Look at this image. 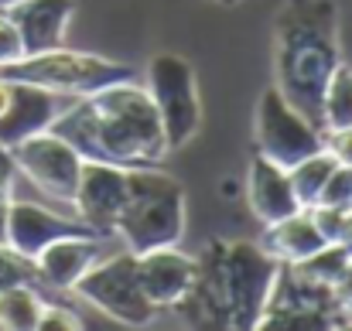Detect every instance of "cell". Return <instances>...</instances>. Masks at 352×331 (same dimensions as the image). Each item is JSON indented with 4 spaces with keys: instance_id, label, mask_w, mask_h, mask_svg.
I'll list each match as a JSON object with an SVG mask.
<instances>
[{
    "instance_id": "6",
    "label": "cell",
    "mask_w": 352,
    "mask_h": 331,
    "mask_svg": "<svg viewBox=\"0 0 352 331\" xmlns=\"http://www.w3.org/2000/svg\"><path fill=\"white\" fill-rule=\"evenodd\" d=\"M0 76L10 82H31V86L79 100V96H89L103 86L130 79V65L62 45V48H52L41 55H24L10 65H0Z\"/></svg>"
},
{
    "instance_id": "29",
    "label": "cell",
    "mask_w": 352,
    "mask_h": 331,
    "mask_svg": "<svg viewBox=\"0 0 352 331\" xmlns=\"http://www.w3.org/2000/svg\"><path fill=\"white\" fill-rule=\"evenodd\" d=\"M336 290H339V297L352 308V256H349V263H346V270H342V277H339V284H336Z\"/></svg>"
},
{
    "instance_id": "26",
    "label": "cell",
    "mask_w": 352,
    "mask_h": 331,
    "mask_svg": "<svg viewBox=\"0 0 352 331\" xmlns=\"http://www.w3.org/2000/svg\"><path fill=\"white\" fill-rule=\"evenodd\" d=\"M17 58H24L21 31H17V24L0 10V65H10V62H17Z\"/></svg>"
},
{
    "instance_id": "12",
    "label": "cell",
    "mask_w": 352,
    "mask_h": 331,
    "mask_svg": "<svg viewBox=\"0 0 352 331\" xmlns=\"http://www.w3.org/2000/svg\"><path fill=\"white\" fill-rule=\"evenodd\" d=\"M126 202V168L103 164V161H82L79 188L72 198L76 216L100 236H113L120 209Z\"/></svg>"
},
{
    "instance_id": "30",
    "label": "cell",
    "mask_w": 352,
    "mask_h": 331,
    "mask_svg": "<svg viewBox=\"0 0 352 331\" xmlns=\"http://www.w3.org/2000/svg\"><path fill=\"white\" fill-rule=\"evenodd\" d=\"M7 100H10V82L0 76V113L7 110Z\"/></svg>"
},
{
    "instance_id": "20",
    "label": "cell",
    "mask_w": 352,
    "mask_h": 331,
    "mask_svg": "<svg viewBox=\"0 0 352 331\" xmlns=\"http://www.w3.org/2000/svg\"><path fill=\"white\" fill-rule=\"evenodd\" d=\"M352 126V65L339 62L322 93V133Z\"/></svg>"
},
{
    "instance_id": "17",
    "label": "cell",
    "mask_w": 352,
    "mask_h": 331,
    "mask_svg": "<svg viewBox=\"0 0 352 331\" xmlns=\"http://www.w3.org/2000/svg\"><path fill=\"white\" fill-rule=\"evenodd\" d=\"M246 195H250V209L253 216L263 222H277L291 212L301 209L294 188H291V178H287V168L253 154L250 161V174H246Z\"/></svg>"
},
{
    "instance_id": "11",
    "label": "cell",
    "mask_w": 352,
    "mask_h": 331,
    "mask_svg": "<svg viewBox=\"0 0 352 331\" xmlns=\"http://www.w3.org/2000/svg\"><path fill=\"white\" fill-rule=\"evenodd\" d=\"M117 236H100V232H86V236H62V239H52L34 260V280L45 284L48 290H58V294H69L79 277L100 263L107 253H113L117 246L110 242Z\"/></svg>"
},
{
    "instance_id": "14",
    "label": "cell",
    "mask_w": 352,
    "mask_h": 331,
    "mask_svg": "<svg viewBox=\"0 0 352 331\" xmlns=\"http://www.w3.org/2000/svg\"><path fill=\"white\" fill-rule=\"evenodd\" d=\"M10 82V79H7ZM76 100L31 86V82H10L7 110L0 113V147H14L24 137H34L55 123L58 113H65Z\"/></svg>"
},
{
    "instance_id": "22",
    "label": "cell",
    "mask_w": 352,
    "mask_h": 331,
    "mask_svg": "<svg viewBox=\"0 0 352 331\" xmlns=\"http://www.w3.org/2000/svg\"><path fill=\"white\" fill-rule=\"evenodd\" d=\"M349 249L342 246V242H325L318 253H311L308 260H301V263H294L305 277H311V280H318V284H339V277H342V270H346V263H349Z\"/></svg>"
},
{
    "instance_id": "19",
    "label": "cell",
    "mask_w": 352,
    "mask_h": 331,
    "mask_svg": "<svg viewBox=\"0 0 352 331\" xmlns=\"http://www.w3.org/2000/svg\"><path fill=\"white\" fill-rule=\"evenodd\" d=\"M41 308L45 297L38 294V284L0 287V331H34Z\"/></svg>"
},
{
    "instance_id": "27",
    "label": "cell",
    "mask_w": 352,
    "mask_h": 331,
    "mask_svg": "<svg viewBox=\"0 0 352 331\" xmlns=\"http://www.w3.org/2000/svg\"><path fill=\"white\" fill-rule=\"evenodd\" d=\"M14 161L10 154H0V242H3V225H7V209H10V192H14Z\"/></svg>"
},
{
    "instance_id": "13",
    "label": "cell",
    "mask_w": 352,
    "mask_h": 331,
    "mask_svg": "<svg viewBox=\"0 0 352 331\" xmlns=\"http://www.w3.org/2000/svg\"><path fill=\"white\" fill-rule=\"evenodd\" d=\"M93 232L79 216H62L55 209H45L38 202H17L10 198V209H7V225H3V242L24 256V260H34L52 239H62V236H86Z\"/></svg>"
},
{
    "instance_id": "3",
    "label": "cell",
    "mask_w": 352,
    "mask_h": 331,
    "mask_svg": "<svg viewBox=\"0 0 352 331\" xmlns=\"http://www.w3.org/2000/svg\"><path fill=\"white\" fill-rule=\"evenodd\" d=\"M342 62L336 0H284L274 17V86L322 130V93Z\"/></svg>"
},
{
    "instance_id": "2",
    "label": "cell",
    "mask_w": 352,
    "mask_h": 331,
    "mask_svg": "<svg viewBox=\"0 0 352 331\" xmlns=\"http://www.w3.org/2000/svg\"><path fill=\"white\" fill-rule=\"evenodd\" d=\"M277 260L260 242L216 239L195 256L192 287L168 311L188 328L253 331L267 304Z\"/></svg>"
},
{
    "instance_id": "8",
    "label": "cell",
    "mask_w": 352,
    "mask_h": 331,
    "mask_svg": "<svg viewBox=\"0 0 352 331\" xmlns=\"http://www.w3.org/2000/svg\"><path fill=\"white\" fill-rule=\"evenodd\" d=\"M72 290L126 328H147L161 315L147 301L140 277H137V253H130L126 246L107 253L100 263H93Z\"/></svg>"
},
{
    "instance_id": "18",
    "label": "cell",
    "mask_w": 352,
    "mask_h": 331,
    "mask_svg": "<svg viewBox=\"0 0 352 331\" xmlns=\"http://www.w3.org/2000/svg\"><path fill=\"white\" fill-rule=\"evenodd\" d=\"M260 246L277 263H301V260H308L311 253H318L325 246V236L318 232V225H315L308 209H298L284 219L267 222Z\"/></svg>"
},
{
    "instance_id": "25",
    "label": "cell",
    "mask_w": 352,
    "mask_h": 331,
    "mask_svg": "<svg viewBox=\"0 0 352 331\" xmlns=\"http://www.w3.org/2000/svg\"><path fill=\"white\" fill-rule=\"evenodd\" d=\"M79 328H82V321H79V315H76L72 308H65V304H48V301H45L34 331H79Z\"/></svg>"
},
{
    "instance_id": "32",
    "label": "cell",
    "mask_w": 352,
    "mask_h": 331,
    "mask_svg": "<svg viewBox=\"0 0 352 331\" xmlns=\"http://www.w3.org/2000/svg\"><path fill=\"white\" fill-rule=\"evenodd\" d=\"M7 3H14V0H0V10H3V7H7Z\"/></svg>"
},
{
    "instance_id": "24",
    "label": "cell",
    "mask_w": 352,
    "mask_h": 331,
    "mask_svg": "<svg viewBox=\"0 0 352 331\" xmlns=\"http://www.w3.org/2000/svg\"><path fill=\"white\" fill-rule=\"evenodd\" d=\"M10 284H38V280H34L31 260L17 256L7 242H0V287H10Z\"/></svg>"
},
{
    "instance_id": "28",
    "label": "cell",
    "mask_w": 352,
    "mask_h": 331,
    "mask_svg": "<svg viewBox=\"0 0 352 331\" xmlns=\"http://www.w3.org/2000/svg\"><path fill=\"white\" fill-rule=\"evenodd\" d=\"M325 150L339 161L352 168V126H342V130H329L325 133Z\"/></svg>"
},
{
    "instance_id": "5",
    "label": "cell",
    "mask_w": 352,
    "mask_h": 331,
    "mask_svg": "<svg viewBox=\"0 0 352 331\" xmlns=\"http://www.w3.org/2000/svg\"><path fill=\"white\" fill-rule=\"evenodd\" d=\"M260 331H339L352 328V308L332 284L305 277L294 263H277L267 304L256 318Z\"/></svg>"
},
{
    "instance_id": "4",
    "label": "cell",
    "mask_w": 352,
    "mask_h": 331,
    "mask_svg": "<svg viewBox=\"0 0 352 331\" xmlns=\"http://www.w3.org/2000/svg\"><path fill=\"white\" fill-rule=\"evenodd\" d=\"M113 236L130 253L178 246L185 236V188L157 164L126 168V202Z\"/></svg>"
},
{
    "instance_id": "31",
    "label": "cell",
    "mask_w": 352,
    "mask_h": 331,
    "mask_svg": "<svg viewBox=\"0 0 352 331\" xmlns=\"http://www.w3.org/2000/svg\"><path fill=\"white\" fill-rule=\"evenodd\" d=\"M216 3H223V7H233V3H239V0H216Z\"/></svg>"
},
{
    "instance_id": "1",
    "label": "cell",
    "mask_w": 352,
    "mask_h": 331,
    "mask_svg": "<svg viewBox=\"0 0 352 331\" xmlns=\"http://www.w3.org/2000/svg\"><path fill=\"white\" fill-rule=\"evenodd\" d=\"M48 130L69 140L82 161H103L117 168L161 164L171 154L147 89L130 79L79 96L69 110L55 116Z\"/></svg>"
},
{
    "instance_id": "16",
    "label": "cell",
    "mask_w": 352,
    "mask_h": 331,
    "mask_svg": "<svg viewBox=\"0 0 352 331\" xmlns=\"http://www.w3.org/2000/svg\"><path fill=\"white\" fill-rule=\"evenodd\" d=\"M137 277H140V287H144L147 301L157 311H168L192 287L195 256L182 253L178 246H157V249L137 253Z\"/></svg>"
},
{
    "instance_id": "15",
    "label": "cell",
    "mask_w": 352,
    "mask_h": 331,
    "mask_svg": "<svg viewBox=\"0 0 352 331\" xmlns=\"http://www.w3.org/2000/svg\"><path fill=\"white\" fill-rule=\"evenodd\" d=\"M3 14L17 24L24 55H41L65 45L69 24L76 17V0H14Z\"/></svg>"
},
{
    "instance_id": "23",
    "label": "cell",
    "mask_w": 352,
    "mask_h": 331,
    "mask_svg": "<svg viewBox=\"0 0 352 331\" xmlns=\"http://www.w3.org/2000/svg\"><path fill=\"white\" fill-rule=\"evenodd\" d=\"M315 205H329V209L349 212L352 209V168L336 164V171L329 174V181H325V188L318 192V202H315Z\"/></svg>"
},
{
    "instance_id": "7",
    "label": "cell",
    "mask_w": 352,
    "mask_h": 331,
    "mask_svg": "<svg viewBox=\"0 0 352 331\" xmlns=\"http://www.w3.org/2000/svg\"><path fill=\"white\" fill-rule=\"evenodd\" d=\"M147 96L161 116L168 150H182L202 126V100H199V76L185 55L161 52L147 62Z\"/></svg>"
},
{
    "instance_id": "10",
    "label": "cell",
    "mask_w": 352,
    "mask_h": 331,
    "mask_svg": "<svg viewBox=\"0 0 352 331\" xmlns=\"http://www.w3.org/2000/svg\"><path fill=\"white\" fill-rule=\"evenodd\" d=\"M7 154L14 161V171L24 174L45 198L72 209L79 174H82V157L69 140H62L55 130H41L7 147Z\"/></svg>"
},
{
    "instance_id": "9",
    "label": "cell",
    "mask_w": 352,
    "mask_h": 331,
    "mask_svg": "<svg viewBox=\"0 0 352 331\" xmlns=\"http://www.w3.org/2000/svg\"><path fill=\"white\" fill-rule=\"evenodd\" d=\"M253 144H256V154L280 164V168H291L298 164L301 157L315 154L325 147V133L305 119L301 113L294 110L280 93L277 86H267L256 100V116H253Z\"/></svg>"
},
{
    "instance_id": "21",
    "label": "cell",
    "mask_w": 352,
    "mask_h": 331,
    "mask_svg": "<svg viewBox=\"0 0 352 331\" xmlns=\"http://www.w3.org/2000/svg\"><path fill=\"white\" fill-rule=\"evenodd\" d=\"M336 164H339V161L322 147V150H315V154H308V157H301L298 164L287 168V178H291V188H294L301 209H308V205L318 202V192L325 188V181H329V174L336 171Z\"/></svg>"
}]
</instances>
